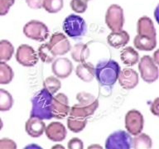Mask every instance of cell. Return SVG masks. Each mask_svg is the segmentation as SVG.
Returning a JSON list of instances; mask_svg holds the SVG:
<instances>
[{"mask_svg":"<svg viewBox=\"0 0 159 149\" xmlns=\"http://www.w3.org/2000/svg\"><path fill=\"white\" fill-rule=\"evenodd\" d=\"M94 69L99 84L102 86H112L118 80L120 65L115 61L109 60L99 62Z\"/></svg>","mask_w":159,"mask_h":149,"instance_id":"1","label":"cell"},{"mask_svg":"<svg viewBox=\"0 0 159 149\" xmlns=\"http://www.w3.org/2000/svg\"><path fill=\"white\" fill-rule=\"evenodd\" d=\"M53 94H52L46 89L40 90L35 94L32 99V111L31 116H35L41 119H51L52 118V99Z\"/></svg>","mask_w":159,"mask_h":149,"instance_id":"2","label":"cell"},{"mask_svg":"<svg viewBox=\"0 0 159 149\" xmlns=\"http://www.w3.org/2000/svg\"><path fill=\"white\" fill-rule=\"evenodd\" d=\"M86 23L84 18L79 15L70 14L65 18L63 22V30L68 37L79 38L86 32Z\"/></svg>","mask_w":159,"mask_h":149,"instance_id":"3","label":"cell"},{"mask_svg":"<svg viewBox=\"0 0 159 149\" xmlns=\"http://www.w3.org/2000/svg\"><path fill=\"white\" fill-rule=\"evenodd\" d=\"M23 33L30 39L44 42L49 37V29L42 22L32 20L23 27Z\"/></svg>","mask_w":159,"mask_h":149,"instance_id":"4","label":"cell"},{"mask_svg":"<svg viewBox=\"0 0 159 149\" xmlns=\"http://www.w3.org/2000/svg\"><path fill=\"white\" fill-rule=\"evenodd\" d=\"M139 69L142 79L147 83H153L158 79V68L150 56H143L139 61Z\"/></svg>","mask_w":159,"mask_h":149,"instance_id":"5","label":"cell"},{"mask_svg":"<svg viewBox=\"0 0 159 149\" xmlns=\"http://www.w3.org/2000/svg\"><path fill=\"white\" fill-rule=\"evenodd\" d=\"M131 134L123 130L111 133L105 141L107 149H129L132 147Z\"/></svg>","mask_w":159,"mask_h":149,"instance_id":"6","label":"cell"},{"mask_svg":"<svg viewBox=\"0 0 159 149\" xmlns=\"http://www.w3.org/2000/svg\"><path fill=\"white\" fill-rule=\"evenodd\" d=\"M105 22L112 32L123 29L124 23L123 8L119 5H110L105 14Z\"/></svg>","mask_w":159,"mask_h":149,"instance_id":"7","label":"cell"},{"mask_svg":"<svg viewBox=\"0 0 159 149\" xmlns=\"http://www.w3.org/2000/svg\"><path fill=\"white\" fill-rule=\"evenodd\" d=\"M51 109L52 118H56L57 119H63L66 118L70 109L68 97L63 93H60L52 97Z\"/></svg>","mask_w":159,"mask_h":149,"instance_id":"8","label":"cell"},{"mask_svg":"<svg viewBox=\"0 0 159 149\" xmlns=\"http://www.w3.org/2000/svg\"><path fill=\"white\" fill-rule=\"evenodd\" d=\"M52 54L55 56H63L70 52L71 48L70 42L68 40L66 36H65L61 32H55L52 35L48 42Z\"/></svg>","mask_w":159,"mask_h":149,"instance_id":"9","label":"cell"},{"mask_svg":"<svg viewBox=\"0 0 159 149\" xmlns=\"http://www.w3.org/2000/svg\"><path fill=\"white\" fill-rule=\"evenodd\" d=\"M17 61L23 66L32 67L37 65L39 57L33 47L29 45L22 44L18 47L16 53Z\"/></svg>","mask_w":159,"mask_h":149,"instance_id":"10","label":"cell"},{"mask_svg":"<svg viewBox=\"0 0 159 149\" xmlns=\"http://www.w3.org/2000/svg\"><path fill=\"white\" fill-rule=\"evenodd\" d=\"M125 128L129 133L131 135H137L140 133L143 129L144 119L143 114L136 109L130 110L125 115Z\"/></svg>","mask_w":159,"mask_h":149,"instance_id":"11","label":"cell"},{"mask_svg":"<svg viewBox=\"0 0 159 149\" xmlns=\"http://www.w3.org/2000/svg\"><path fill=\"white\" fill-rule=\"evenodd\" d=\"M99 107V100L96 99L91 103L79 102V104H74L70 109L69 115L72 117H77L81 119H87L92 114H94Z\"/></svg>","mask_w":159,"mask_h":149,"instance_id":"12","label":"cell"},{"mask_svg":"<svg viewBox=\"0 0 159 149\" xmlns=\"http://www.w3.org/2000/svg\"><path fill=\"white\" fill-rule=\"evenodd\" d=\"M52 70L53 74L59 79H66L73 70V64L68 58L60 57L53 61Z\"/></svg>","mask_w":159,"mask_h":149,"instance_id":"13","label":"cell"},{"mask_svg":"<svg viewBox=\"0 0 159 149\" xmlns=\"http://www.w3.org/2000/svg\"><path fill=\"white\" fill-rule=\"evenodd\" d=\"M118 80L119 84L124 89H132L135 88L139 84V74L131 68H124L120 70Z\"/></svg>","mask_w":159,"mask_h":149,"instance_id":"14","label":"cell"},{"mask_svg":"<svg viewBox=\"0 0 159 149\" xmlns=\"http://www.w3.org/2000/svg\"><path fill=\"white\" fill-rule=\"evenodd\" d=\"M46 135L51 141L61 142L66 137V127L59 122H52L45 128Z\"/></svg>","mask_w":159,"mask_h":149,"instance_id":"15","label":"cell"},{"mask_svg":"<svg viewBox=\"0 0 159 149\" xmlns=\"http://www.w3.org/2000/svg\"><path fill=\"white\" fill-rule=\"evenodd\" d=\"M45 128L46 125L42 119L35 116L30 117L25 124V130L32 138H39L42 136L45 131Z\"/></svg>","mask_w":159,"mask_h":149,"instance_id":"16","label":"cell"},{"mask_svg":"<svg viewBox=\"0 0 159 149\" xmlns=\"http://www.w3.org/2000/svg\"><path fill=\"white\" fill-rule=\"evenodd\" d=\"M137 32L139 36L148 37H156L157 32L152 20L148 17H140L137 23Z\"/></svg>","mask_w":159,"mask_h":149,"instance_id":"17","label":"cell"},{"mask_svg":"<svg viewBox=\"0 0 159 149\" xmlns=\"http://www.w3.org/2000/svg\"><path fill=\"white\" fill-rule=\"evenodd\" d=\"M129 40H130L129 34L124 30L112 32L107 38L109 46L117 49L126 46L129 43Z\"/></svg>","mask_w":159,"mask_h":149,"instance_id":"18","label":"cell"},{"mask_svg":"<svg viewBox=\"0 0 159 149\" xmlns=\"http://www.w3.org/2000/svg\"><path fill=\"white\" fill-rule=\"evenodd\" d=\"M75 74L83 81L90 82L95 77V69L89 62H81L77 65Z\"/></svg>","mask_w":159,"mask_h":149,"instance_id":"19","label":"cell"},{"mask_svg":"<svg viewBox=\"0 0 159 149\" xmlns=\"http://www.w3.org/2000/svg\"><path fill=\"white\" fill-rule=\"evenodd\" d=\"M134 47L140 51L150 52L153 50L157 46V37H148L143 36H137L134 40Z\"/></svg>","mask_w":159,"mask_h":149,"instance_id":"20","label":"cell"},{"mask_svg":"<svg viewBox=\"0 0 159 149\" xmlns=\"http://www.w3.org/2000/svg\"><path fill=\"white\" fill-rule=\"evenodd\" d=\"M70 55L72 59L75 62H84L89 56V49L88 46L84 43H77L70 48Z\"/></svg>","mask_w":159,"mask_h":149,"instance_id":"21","label":"cell"},{"mask_svg":"<svg viewBox=\"0 0 159 149\" xmlns=\"http://www.w3.org/2000/svg\"><path fill=\"white\" fill-rule=\"evenodd\" d=\"M120 58L124 65L133 66L139 63V55L136 50L133 47H128L124 48L120 52Z\"/></svg>","mask_w":159,"mask_h":149,"instance_id":"22","label":"cell"},{"mask_svg":"<svg viewBox=\"0 0 159 149\" xmlns=\"http://www.w3.org/2000/svg\"><path fill=\"white\" fill-rule=\"evenodd\" d=\"M132 146L134 149H149L152 146V141L148 134L140 133L132 139Z\"/></svg>","mask_w":159,"mask_h":149,"instance_id":"23","label":"cell"},{"mask_svg":"<svg viewBox=\"0 0 159 149\" xmlns=\"http://www.w3.org/2000/svg\"><path fill=\"white\" fill-rule=\"evenodd\" d=\"M14 53V47L9 41H0V61H8Z\"/></svg>","mask_w":159,"mask_h":149,"instance_id":"24","label":"cell"},{"mask_svg":"<svg viewBox=\"0 0 159 149\" xmlns=\"http://www.w3.org/2000/svg\"><path fill=\"white\" fill-rule=\"evenodd\" d=\"M87 124L86 119L69 116L67 118V127L73 133H80L85 128Z\"/></svg>","mask_w":159,"mask_h":149,"instance_id":"25","label":"cell"},{"mask_svg":"<svg viewBox=\"0 0 159 149\" xmlns=\"http://www.w3.org/2000/svg\"><path fill=\"white\" fill-rule=\"evenodd\" d=\"M14 76L13 70L5 61H0V84H7Z\"/></svg>","mask_w":159,"mask_h":149,"instance_id":"26","label":"cell"},{"mask_svg":"<svg viewBox=\"0 0 159 149\" xmlns=\"http://www.w3.org/2000/svg\"><path fill=\"white\" fill-rule=\"evenodd\" d=\"M13 105V99L9 92L0 89V111H8Z\"/></svg>","mask_w":159,"mask_h":149,"instance_id":"27","label":"cell"},{"mask_svg":"<svg viewBox=\"0 0 159 149\" xmlns=\"http://www.w3.org/2000/svg\"><path fill=\"white\" fill-rule=\"evenodd\" d=\"M38 57H40V59L47 64L52 63L56 58L54 55L52 54L48 43H43L38 48Z\"/></svg>","mask_w":159,"mask_h":149,"instance_id":"28","label":"cell"},{"mask_svg":"<svg viewBox=\"0 0 159 149\" xmlns=\"http://www.w3.org/2000/svg\"><path fill=\"white\" fill-rule=\"evenodd\" d=\"M63 0H43L42 7L50 13H57L63 8Z\"/></svg>","mask_w":159,"mask_h":149,"instance_id":"29","label":"cell"},{"mask_svg":"<svg viewBox=\"0 0 159 149\" xmlns=\"http://www.w3.org/2000/svg\"><path fill=\"white\" fill-rule=\"evenodd\" d=\"M43 86L52 94H55L61 87V83L57 77L49 76L43 81Z\"/></svg>","mask_w":159,"mask_h":149,"instance_id":"30","label":"cell"},{"mask_svg":"<svg viewBox=\"0 0 159 149\" xmlns=\"http://www.w3.org/2000/svg\"><path fill=\"white\" fill-rule=\"evenodd\" d=\"M88 0H71L70 7L76 13H83L86 11L88 7Z\"/></svg>","mask_w":159,"mask_h":149,"instance_id":"31","label":"cell"},{"mask_svg":"<svg viewBox=\"0 0 159 149\" xmlns=\"http://www.w3.org/2000/svg\"><path fill=\"white\" fill-rule=\"evenodd\" d=\"M15 0H0V16H4L9 12L10 7L14 4Z\"/></svg>","mask_w":159,"mask_h":149,"instance_id":"32","label":"cell"},{"mask_svg":"<svg viewBox=\"0 0 159 149\" xmlns=\"http://www.w3.org/2000/svg\"><path fill=\"white\" fill-rule=\"evenodd\" d=\"M17 148V144L13 140L10 138L0 139V149H16Z\"/></svg>","mask_w":159,"mask_h":149,"instance_id":"33","label":"cell"},{"mask_svg":"<svg viewBox=\"0 0 159 149\" xmlns=\"http://www.w3.org/2000/svg\"><path fill=\"white\" fill-rule=\"evenodd\" d=\"M83 147H84L83 142L78 138H73L68 142L69 149H83Z\"/></svg>","mask_w":159,"mask_h":149,"instance_id":"34","label":"cell"},{"mask_svg":"<svg viewBox=\"0 0 159 149\" xmlns=\"http://www.w3.org/2000/svg\"><path fill=\"white\" fill-rule=\"evenodd\" d=\"M27 6L32 9H40L42 7L43 0H26Z\"/></svg>","mask_w":159,"mask_h":149,"instance_id":"35","label":"cell"},{"mask_svg":"<svg viewBox=\"0 0 159 149\" xmlns=\"http://www.w3.org/2000/svg\"><path fill=\"white\" fill-rule=\"evenodd\" d=\"M158 98H157L151 105V112L155 115V116H158L159 115V109H158Z\"/></svg>","mask_w":159,"mask_h":149,"instance_id":"36","label":"cell"},{"mask_svg":"<svg viewBox=\"0 0 159 149\" xmlns=\"http://www.w3.org/2000/svg\"><path fill=\"white\" fill-rule=\"evenodd\" d=\"M157 53H158V52H157V51H156V52H155V53H154V57H152V59H153L154 62H155L156 64H158V60H157Z\"/></svg>","mask_w":159,"mask_h":149,"instance_id":"37","label":"cell"},{"mask_svg":"<svg viewBox=\"0 0 159 149\" xmlns=\"http://www.w3.org/2000/svg\"><path fill=\"white\" fill-rule=\"evenodd\" d=\"M95 147H97V148H102V147L99 146V145H91V146L89 147V148H95Z\"/></svg>","mask_w":159,"mask_h":149,"instance_id":"38","label":"cell"},{"mask_svg":"<svg viewBox=\"0 0 159 149\" xmlns=\"http://www.w3.org/2000/svg\"><path fill=\"white\" fill-rule=\"evenodd\" d=\"M2 127H3V123H2V119H0V130L2 129Z\"/></svg>","mask_w":159,"mask_h":149,"instance_id":"39","label":"cell"},{"mask_svg":"<svg viewBox=\"0 0 159 149\" xmlns=\"http://www.w3.org/2000/svg\"><path fill=\"white\" fill-rule=\"evenodd\" d=\"M54 147H62V146H60V145H57V146L52 147V148H54Z\"/></svg>","mask_w":159,"mask_h":149,"instance_id":"40","label":"cell"},{"mask_svg":"<svg viewBox=\"0 0 159 149\" xmlns=\"http://www.w3.org/2000/svg\"><path fill=\"white\" fill-rule=\"evenodd\" d=\"M88 1H89V0H88Z\"/></svg>","mask_w":159,"mask_h":149,"instance_id":"41","label":"cell"}]
</instances>
